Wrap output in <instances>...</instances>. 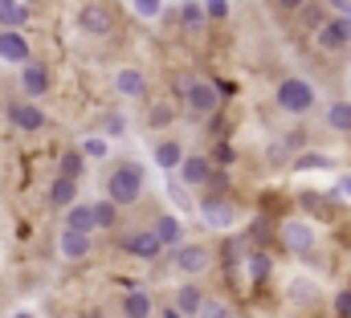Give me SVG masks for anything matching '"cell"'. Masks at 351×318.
Wrapping results in <instances>:
<instances>
[{
  "mask_svg": "<svg viewBox=\"0 0 351 318\" xmlns=\"http://www.w3.org/2000/svg\"><path fill=\"white\" fill-rule=\"evenodd\" d=\"M139 192H143V167H139V163H123V167L110 171V180H106V196H110L114 204H135Z\"/></svg>",
  "mask_w": 351,
  "mask_h": 318,
  "instance_id": "cell-1",
  "label": "cell"
},
{
  "mask_svg": "<svg viewBox=\"0 0 351 318\" xmlns=\"http://www.w3.org/2000/svg\"><path fill=\"white\" fill-rule=\"evenodd\" d=\"M78 29H82V33H94V37L110 33V8H102V4L78 8Z\"/></svg>",
  "mask_w": 351,
  "mask_h": 318,
  "instance_id": "cell-6",
  "label": "cell"
},
{
  "mask_svg": "<svg viewBox=\"0 0 351 318\" xmlns=\"http://www.w3.org/2000/svg\"><path fill=\"white\" fill-rule=\"evenodd\" d=\"M0 58L4 62H29V41L16 33V29H0Z\"/></svg>",
  "mask_w": 351,
  "mask_h": 318,
  "instance_id": "cell-9",
  "label": "cell"
},
{
  "mask_svg": "<svg viewBox=\"0 0 351 318\" xmlns=\"http://www.w3.org/2000/svg\"><path fill=\"white\" fill-rule=\"evenodd\" d=\"M200 8H204L208 16H225V12H229V4H225V0H208V4H200Z\"/></svg>",
  "mask_w": 351,
  "mask_h": 318,
  "instance_id": "cell-33",
  "label": "cell"
},
{
  "mask_svg": "<svg viewBox=\"0 0 351 318\" xmlns=\"http://www.w3.org/2000/svg\"><path fill=\"white\" fill-rule=\"evenodd\" d=\"M74 200H78V184H70V180L58 175V180L49 184V204H53V208H70Z\"/></svg>",
  "mask_w": 351,
  "mask_h": 318,
  "instance_id": "cell-15",
  "label": "cell"
},
{
  "mask_svg": "<svg viewBox=\"0 0 351 318\" xmlns=\"http://www.w3.org/2000/svg\"><path fill=\"white\" fill-rule=\"evenodd\" d=\"M106 131H110V135H123V119H119V114H114V119H106Z\"/></svg>",
  "mask_w": 351,
  "mask_h": 318,
  "instance_id": "cell-37",
  "label": "cell"
},
{
  "mask_svg": "<svg viewBox=\"0 0 351 318\" xmlns=\"http://www.w3.org/2000/svg\"><path fill=\"white\" fill-rule=\"evenodd\" d=\"M278 8H306V0H278Z\"/></svg>",
  "mask_w": 351,
  "mask_h": 318,
  "instance_id": "cell-38",
  "label": "cell"
},
{
  "mask_svg": "<svg viewBox=\"0 0 351 318\" xmlns=\"http://www.w3.org/2000/svg\"><path fill=\"white\" fill-rule=\"evenodd\" d=\"M90 318H106V315H90Z\"/></svg>",
  "mask_w": 351,
  "mask_h": 318,
  "instance_id": "cell-42",
  "label": "cell"
},
{
  "mask_svg": "<svg viewBox=\"0 0 351 318\" xmlns=\"http://www.w3.org/2000/svg\"><path fill=\"white\" fill-rule=\"evenodd\" d=\"M58 171H62V180L78 184V175H82V156H78V151H66V156H62V163H58Z\"/></svg>",
  "mask_w": 351,
  "mask_h": 318,
  "instance_id": "cell-23",
  "label": "cell"
},
{
  "mask_svg": "<svg viewBox=\"0 0 351 318\" xmlns=\"http://www.w3.org/2000/svg\"><path fill=\"white\" fill-rule=\"evenodd\" d=\"M290 298L311 302V298H315V286H311V282H294V286H290Z\"/></svg>",
  "mask_w": 351,
  "mask_h": 318,
  "instance_id": "cell-27",
  "label": "cell"
},
{
  "mask_svg": "<svg viewBox=\"0 0 351 318\" xmlns=\"http://www.w3.org/2000/svg\"><path fill=\"white\" fill-rule=\"evenodd\" d=\"M12 318H33V315H12Z\"/></svg>",
  "mask_w": 351,
  "mask_h": 318,
  "instance_id": "cell-41",
  "label": "cell"
},
{
  "mask_svg": "<svg viewBox=\"0 0 351 318\" xmlns=\"http://www.w3.org/2000/svg\"><path fill=\"white\" fill-rule=\"evenodd\" d=\"M90 212H94V229H110V225H114V204H110V200L90 204Z\"/></svg>",
  "mask_w": 351,
  "mask_h": 318,
  "instance_id": "cell-25",
  "label": "cell"
},
{
  "mask_svg": "<svg viewBox=\"0 0 351 318\" xmlns=\"http://www.w3.org/2000/svg\"><path fill=\"white\" fill-rule=\"evenodd\" d=\"M250 265H254V278H258V282H265V278H269V261H265L262 253H258V257H254Z\"/></svg>",
  "mask_w": 351,
  "mask_h": 318,
  "instance_id": "cell-29",
  "label": "cell"
},
{
  "mask_svg": "<svg viewBox=\"0 0 351 318\" xmlns=\"http://www.w3.org/2000/svg\"><path fill=\"white\" fill-rule=\"evenodd\" d=\"M339 192H343V196H351V175H343V180H339Z\"/></svg>",
  "mask_w": 351,
  "mask_h": 318,
  "instance_id": "cell-39",
  "label": "cell"
},
{
  "mask_svg": "<svg viewBox=\"0 0 351 318\" xmlns=\"http://www.w3.org/2000/svg\"><path fill=\"white\" fill-rule=\"evenodd\" d=\"M200 217H204V225H213V229H229V225L237 221L233 204L221 200V196H204V200H200Z\"/></svg>",
  "mask_w": 351,
  "mask_h": 318,
  "instance_id": "cell-3",
  "label": "cell"
},
{
  "mask_svg": "<svg viewBox=\"0 0 351 318\" xmlns=\"http://www.w3.org/2000/svg\"><path fill=\"white\" fill-rule=\"evenodd\" d=\"M114 86H119V94H127V98H143V90H147V78H143L139 70H123V74L114 78Z\"/></svg>",
  "mask_w": 351,
  "mask_h": 318,
  "instance_id": "cell-18",
  "label": "cell"
},
{
  "mask_svg": "<svg viewBox=\"0 0 351 318\" xmlns=\"http://www.w3.org/2000/svg\"><path fill=\"white\" fill-rule=\"evenodd\" d=\"M66 229L78 233V237H90V233H94V212H90V204H70V208H66Z\"/></svg>",
  "mask_w": 351,
  "mask_h": 318,
  "instance_id": "cell-11",
  "label": "cell"
},
{
  "mask_svg": "<svg viewBox=\"0 0 351 318\" xmlns=\"http://www.w3.org/2000/svg\"><path fill=\"white\" fill-rule=\"evenodd\" d=\"M319 45H323L327 53H339V49H348V45H351V21H343V16L327 21V25L319 29Z\"/></svg>",
  "mask_w": 351,
  "mask_h": 318,
  "instance_id": "cell-4",
  "label": "cell"
},
{
  "mask_svg": "<svg viewBox=\"0 0 351 318\" xmlns=\"http://www.w3.org/2000/svg\"><path fill=\"white\" fill-rule=\"evenodd\" d=\"M156 163H160L164 171H176V167L184 163V147H180L176 139H168V143H160V147H156Z\"/></svg>",
  "mask_w": 351,
  "mask_h": 318,
  "instance_id": "cell-19",
  "label": "cell"
},
{
  "mask_svg": "<svg viewBox=\"0 0 351 318\" xmlns=\"http://www.w3.org/2000/svg\"><path fill=\"white\" fill-rule=\"evenodd\" d=\"M123 249H127V253H135V257H147V261H152V257H156L164 245L156 241V233H143V229H135V233H127V237H123Z\"/></svg>",
  "mask_w": 351,
  "mask_h": 318,
  "instance_id": "cell-10",
  "label": "cell"
},
{
  "mask_svg": "<svg viewBox=\"0 0 351 318\" xmlns=\"http://www.w3.org/2000/svg\"><path fill=\"white\" fill-rule=\"evenodd\" d=\"M282 237H286V245H290L294 253H306V249L315 245V237H311V229H306L302 221H286V225H282Z\"/></svg>",
  "mask_w": 351,
  "mask_h": 318,
  "instance_id": "cell-14",
  "label": "cell"
},
{
  "mask_svg": "<svg viewBox=\"0 0 351 318\" xmlns=\"http://www.w3.org/2000/svg\"><path fill=\"white\" fill-rule=\"evenodd\" d=\"M204 302H208V298H204V294H200L196 286H184V290L176 294V306H172V310H176L180 318H184V315H196V310H200Z\"/></svg>",
  "mask_w": 351,
  "mask_h": 318,
  "instance_id": "cell-17",
  "label": "cell"
},
{
  "mask_svg": "<svg viewBox=\"0 0 351 318\" xmlns=\"http://www.w3.org/2000/svg\"><path fill=\"white\" fill-rule=\"evenodd\" d=\"M208 175H213V167H208L204 156H188L180 163V180L184 184H208Z\"/></svg>",
  "mask_w": 351,
  "mask_h": 318,
  "instance_id": "cell-12",
  "label": "cell"
},
{
  "mask_svg": "<svg viewBox=\"0 0 351 318\" xmlns=\"http://www.w3.org/2000/svg\"><path fill=\"white\" fill-rule=\"evenodd\" d=\"M327 123H331L335 131H351V102H335V106L327 110Z\"/></svg>",
  "mask_w": 351,
  "mask_h": 318,
  "instance_id": "cell-24",
  "label": "cell"
},
{
  "mask_svg": "<svg viewBox=\"0 0 351 318\" xmlns=\"http://www.w3.org/2000/svg\"><path fill=\"white\" fill-rule=\"evenodd\" d=\"M200 315H204V318H233L225 306H221V302H208V306H200Z\"/></svg>",
  "mask_w": 351,
  "mask_h": 318,
  "instance_id": "cell-31",
  "label": "cell"
},
{
  "mask_svg": "<svg viewBox=\"0 0 351 318\" xmlns=\"http://www.w3.org/2000/svg\"><path fill=\"white\" fill-rule=\"evenodd\" d=\"M335 310H339V318H351V290H343V294L335 298Z\"/></svg>",
  "mask_w": 351,
  "mask_h": 318,
  "instance_id": "cell-32",
  "label": "cell"
},
{
  "mask_svg": "<svg viewBox=\"0 0 351 318\" xmlns=\"http://www.w3.org/2000/svg\"><path fill=\"white\" fill-rule=\"evenodd\" d=\"M8 119H12V127H21V131H41V127H45V110H41V106H29V102H12V106H8Z\"/></svg>",
  "mask_w": 351,
  "mask_h": 318,
  "instance_id": "cell-8",
  "label": "cell"
},
{
  "mask_svg": "<svg viewBox=\"0 0 351 318\" xmlns=\"http://www.w3.org/2000/svg\"><path fill=\"white\" fill-rule=\"evenodd\" d=\"M302 167H331L327 156H302Z\"/></svg>",
  "mask_w": 351,
  "mask_h": 318,
  "instance_id": "cell-35",
  "label": "cell"
},
{
  "mask_svg": "<svg viewBox=\"0 0 351 318\" xmlns=\"http://www.w3.org/2000/svg\"><path fill=\"white\" fill-rule=\"evenodd\" d=\"M184 98H188V106H192L196 114L217 110V90H213L208 82H188V86H184Z\"/></svg>",
  "mask_w": 351,
  "mask_h": 318,
  "instance_id": "cell-7",
  "label": "cell"
},
{
  "mask_svg": "<svg viewBox=\"0 0 351 318\" xmlns=\"http://www.w3.org/2000/svg\"><path fill=\"white\" fill-rule=\"evenodd\" d=\"M172 269H180V273H204V269H208V249H200V245H180L172 253Z\"/></svg>",
  "mask_w": 351,
  "mask_h": 318,
  "instance_id": "cell-5",
  "label": "cell"
},
{
  "mask_svg": "<svg viewBox=\"0 0 351 318\" xmlns=\"http://www.w3.org/2000/svg\"><path fill=\"white\" fill-rule=\"evenodd\" d=\"M123 310H127V318H147V315H152V298L135 290V294H127V298H123Z\"/></svg>",
  "mask_w": 351,
  "mask_h": 318,
  "instance_id": "cell-22",
  "label": "cell"
},
{
  "mask_svg": "<svg viewBox=\"0 0 351 318\" xmlns=\"http://www.w3.org/2000/svg\"><path fill=\"white\" fill-rule=\"evenodd\" d=\"M21 82H25V94H45L49 90V70L45 66H37V62H25V74H21Z\"/></svg>",
  "mask_w": 351,
  "mask_h": 318,
  "instance_id": "cell-13",
  "label": "cell"
},
{
  "mask_svg": "<svg viewBox=\"0 0 351 318\" xmlns=\"http://www.w3.org/2000/svg\"><path fill=\"white\" fill-rule=\"evenodd\" d=\"M278 106H282L286 114H306V110L315 106V90H311V82L286 78L282 86H278Z\"/></svg>",
  "mask_w": 351,
  "mask_h": 318,
  "instance_id": "cell-2",
  "label": "cell"
},
{
  "mask_svg": "<svg viewBox=\"0 0 351 318\" xmlns=\"http://www.w3.org/2000/svg\"><path fill=\"white\" fill-rule=\"evenodd\" d=\"M164 318H180V315H176V310H172V306H168V310H164Z\"/></svg>",
  "mask_w": 351,
  "mask_h": 318,
  "instance_id": "cell-40",
  "label": "cell"
},
{
  "mask_svg": "<svg viewBox=\"0 0 351 318\" xmlns=\"http://www.w3.org/2000/svg\"><path fill=\"white\" fill-rule=\"evenodd\" d=\"M331 8H335L343 21H351V0H331Z\"/></svg>",
  "mask_w": 351,
  "mask_h": 318,
  "instance_id": "cell-36",
  "label": "cell"
},
{
  "mask_svg": "<svg viewBox=\"0 0 351 318\" xmlns=\"http://www.w3.org/2000/svg\"><path fill=\"white\" fill-rule=\"evenodd\" d=\"M86 156L102 159V156H106V143H102V139H90V143H86Z\"/></svg>",
  "mask_w": 351,
  "mask_h": 318,
  "instance_id": "cell-34",
  "label": "cell"
},
{
  "mask_svg": "<svg viewBox=\"0 0 351 318\" xmlns=\"http://www.w3.org/2000/svg\"><path fill=\"white\" fill-rule=\"evenodd\" d=\"M152 233H156V241H160V245H176V241L184 237V225H180L176 217H160Z\"/></svg>",
  "mask_w": 351,
  "mask_h": 318,
  "instance_id": "cell-20",
  "label": "cell"
},
{
  "mask_svg": "<svg viewBox=\"0 0 351 318\" xmlns=\"http://www.w3.org/2000/svg\"><path fill=\"white\" fill-rule=\"evenodd\" d=\"M135 12L139 16H156L160 12V0H135Z\"/></svg>",
  "mask_w": 351,
  "mask_h": 318,
  "instance_id": "cell-30",
  "label": "cell"
},
{
  "mask_svg": "<svg viewBox=\"0 0 351 318\" xmlns=\"http://www.w3.org/2000/svg\"><path fill=\"white\" fill-rule=\"evenodd\" d=\"M25 21H29V8H25L21 0H0V25H4V29H16V33H21Z\"/></svg>",
  "mask_w": 351,
  "mask_h": 318,
  "instance_id": "cell-16",
  "label": "cell"
},
{
  "mask_svg": "<svg viewBox=\"0 0 351 318\" xmlns=\"http://www.w3.org/2000/svg\"><path fill=\"white\" fill-rule=\"evenodd\" d=\"M62 253H66L70 261H74V257H86L90 253V237H78V233L66 229V233H62Z\"/></svg>",
  "mask_w": 351,
  "mask_h": 318,
  "instance_id": "cell-21",
  "label": "cell"
},
{
  "mask_svg": "<svg viewBox=\"0 0 351 318\" xmlns=\"http://www.w3.org/2000/svg\"><path fill=\"white\" fill-rule=\"evenodd\" d=\"M200 16H204V8H200L196 0H184V4H180V21H184V25H200Z\"/></svg>",
  "mask_w": 351,
  "mask_h": 318,
  "instance_id": "cell-26",
  "label": "cell"
},
{
  "mask_svg": "<svg viewBox=\"0 0 351 318\" xmlns=\"http://www.w3.org/2000/svg\"><path fill=\"white\" fill-rule=\"evenodd\" d=\"M172 123V106H156L152 110V127H168Z\"/></svg>",
  "mask_w": 351,
  "mask_h": 318,
  "instance_id": "cell-28",
  "label": "cell"
}]
</instances>
